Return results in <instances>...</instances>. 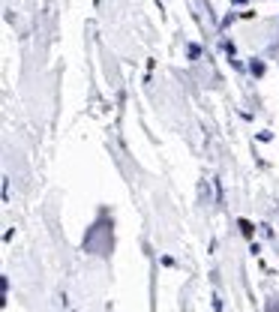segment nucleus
Segmentation results:
<instances>
[{"label":"nucleus","instance_id":"nucleus-2","mask_svg":"<svg viewBox=\"0 0 279 312\" xmlns=\"http://www.w3.org/2000/svg\"><path fill=\"white\" fill-rule=\"evenodd\" d=\"M198 54H201V48H198V45H189V57H192V60H195Z\"/></svg>","mask_w":279,"mask_h":312},{"label":"nucleus","instance_id":"nucleus-3","mask_svg":"<svg viewBox=\"0 0 279 312\" xmlns=\"http://www.w3.org/2000/svg\"><path fill=\"white\" fill-rule=\"evenodd\" d=\"M231 3H237V6H243V3H246V0H231Z\"/></svg>","mask_w":279,"mask_h":312},{"label":"nucleus","instance_id":"nucleus-1","mask_svg":"<svg viewBox=\"0 0 279 312\" xmlns=\"http://www.w3.org/2000/svg\"><path fill=\"white\" fill-rule=\"evenodd\" d=\"M249 72H252V75H264V63H261V60H252V63H249Z\"/></svg>","mask_w":279,"mask_h":312}]
</instances>
